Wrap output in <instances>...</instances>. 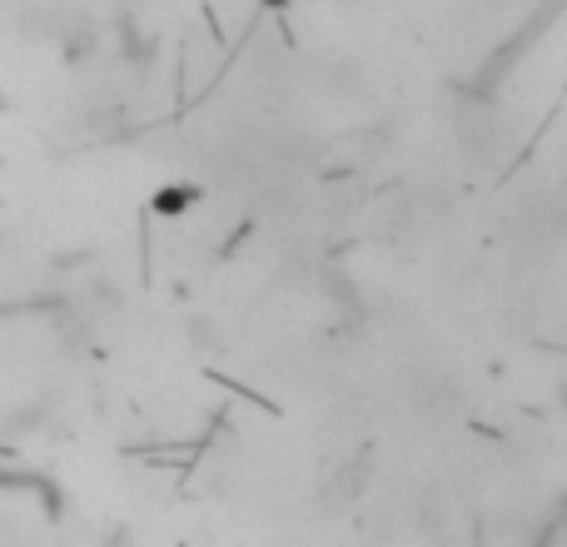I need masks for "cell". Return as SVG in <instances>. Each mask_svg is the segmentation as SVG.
<instances>
[{"instance_id":"6da1fadb","label":"cell","mask_w":567,"mask_h":547,"mask_svg":"<svg viewBox=\"0 0 567 547\" xmlns=\"http://www.w3.org/2000/svg\"><path fill=\"white\" fill-rule=\"evenodd\" d=\"M563 403H567V383H563Z\"/></svg>"}]
</instances>
